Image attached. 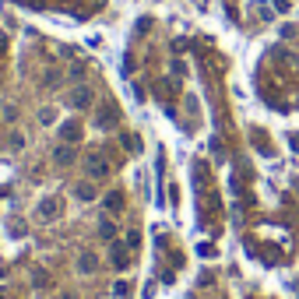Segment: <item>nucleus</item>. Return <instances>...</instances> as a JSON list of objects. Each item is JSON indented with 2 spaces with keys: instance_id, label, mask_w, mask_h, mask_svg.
Listing matches in <instances>:
<instances>
[{
  "instance_id": "nucleus-1",
  "label": "nucleus",
  "mask_w": 299,
  "mask_h": 299,
  "mask_svg": "<svg viewBox=\"0 0 299 299\" xmlns=\"http://www.w3.org/2000/svg\"><path fill=\"white\" fill-rule=\"evenodd\" d=\"M60 215H63V201L60 197H43L39 204H35V211H32V218L43 222V226H46V222H57Z\"/></svg>"
},
{
  "instance_id": "nucleus-2",
  "label": "nucleus",
  "mask_w": 299,
  "mask_h": 299,
  "mask_svg": "<svg viewBox=\"0 0 299 299\" xmlns=\"http://www.w3.org/2000/svg\"><path fill=\"white\" fill-rule=\"evenodd\" d=\"M85 173H88L92 179H106V176H109V162H106L99 152H92V155H85Z\"/></svg>"
},
{
  "instance_id": "nucleus-3",
  "label": "nucleus",
  "mask_w": 299,
  "mask_h": 299,
  "mask_svg": "<svg viewBox=\"0 0 299 299\" xmlns=\"http://www.w3.org/2000/svg\"><path fill=\"white\" fill-rule=\"evenodd\" d=\"M117 120H120L117 106H113V102H102V109L95 113V127H99V130H113V127H117Z\"/></svg>"
},
{
  "instance_id": "nucleus-4",
  "label": "nucleus",
  "mask_w": 299,
  "mask_h": 299,
  "mask_svg": "<svg viewBox=\"0 0 299 299\" xmlns=\"http://www.w3.org/2000/svg\"><path fill=\"white\" fill-rule=\"evenodd\" d=\"M109 264H113L117 271H127V239H113L109 243Z\"/></svg>"
},
{
  "instance_id": "nucleus-5",
  "label": "nucleus",
  "mask_w": 299,
  "mask_h": 299,
  "mask_svg": "<svg viewBox=\"0 0 299 299\" xmlns=\"http://www.w3.org/2000/svg\"><path fill=\"white\" fill-rule=\"evenodd\" d=\"M70 106H74V109H88V106H92V88L78 85V88H74V95H70Z\"/></svg>"
},
{
  "instance_id": "nucleus-6",
  "label": "nucleus",
  "mask_w": 299,
  "mask_h": 299,
  "mask_svg": "<svg viewBox=\"0 0 299 299\" xmlns=\"http://www.w3.org/2000/svg\"><path fill=\"white\" fill-rule=\"evenodd\" d=\"M102 208H106L109 215L123 211V194H120V190H109V194H106V201H102Z\"/></svg>"
},
{
  "instance_id": "nucleus-7",
  "label": "nucleus",
  "mask_w": 299,
  "mask_h": 299,
  "mask_svg": "<svg viewBox=\"0 0 299 299\" xmlns=\"http://www.w3.org/2000/svg\"><path fill=\"white\" fill-rule=\"evenodd\" d=\"M95 268H99V257H95V253H81V257H78V271H81V275H92Z\"/></svg>"
},
{
  "instance_id": "nucleus-8",
  "label": "nucleus",
  "mask_w": 299,
  "mask_h": 299,
  "mask_svg": "<svg viewBox=\"0 0 299 299\" xmlns=\"http://www.w3.org/2000/svg\"><path fill=\"white\" fill-rule=\"evenodd\" d=\"M53 162H57L60 169H63V166H70V162H74V148H67V144H60L57 152H53Z\"/></svg>"
},
{
  "instance_id": "nucleus-9",
  "label": "nucleus",
  "mask_w": 299,
  "mask_h": 299,
  "mask_svg": "<svg viewBox=\"0 0 299 299\" xmlns=\"http://www.w3.org/2000/svg\"><path fill=\"white\" fill-rule=\"evenodd\" d=\"M99 236L106 243H113L117 239V226H113V218H99Z\"/></svg>"
},
{
  "instance_id": "nucleus-10",
  "label": "nucleus",
  "mask_w": 299,
  "mask_h": 299,
  "mask_svg": "<svg viewBox=\"0 0 299 299\" xmlns=\"http://www.w3.org/2000/svg\"><path fill=\"white\" fill-rule=\"evenodd\" d=\"M74 197H78V201H95L99 190H95L92 183H78V186H74Z\"/></svg>"
},
{
  "instance_id": "nucleus-11",
  "label": "nucleus",
  "mask_w": 299,
  "mask_h": 299,
  "mask_svg": "<svg viewBox=\"0 0 299 299\" xmlns=\"http://www.w3.org/2000/svg\"><path fill=\"white\" fill-rule=\"evenodd\" d=\"M60 137H63V141H81V123H74V120L63 123V127H60Z\"/></svg>"
},
{
  "instance_id": "nucleus-12",
  "label": "nucleus",
  "mask_w": 299,
  "mask_h": 299,
  "mask_svg": "<svg viewBox=\"0 0 299 299\" xmlns=\"http://www.w3.org/2000/svg\"><path fill=\"white\" fill-rule=\"evenodd\" d=\"M109 292H113V299H127V292H130V282H123V278H120V282H117L113 289H109Z\"/></svg>"
},
{
  "instance_id": "nucleus-13",
  "label": "nucleus",
  "mask_w": 299,
  "mask_h": 299,
  "mask_svg": "<svg viewBox=\"0 0 299 299\" xmlns=\"http://www.w3.org/2000/svg\"><path fill=\"white\" fill-rule=\"evenodd\" d=\"M39 120H43L46 127H50V123H57V109H50V106H46L43 113H39Z\"/></svg>"
},
{
  "instance_id": "nucleus-14",
  "label": "nucleus",
  "mask_w": 299,
  "mask_h": 299,
  "mask_svg": "<svg viewBox=\"0 0 299 299\" xmlns=\"http://www.w3.org/2000/svg\"><path fill=\"white\" fill-rule=\"evenodd\" d=\"M11 148H14V152H21V148H25V134L14 130V134H11Z\"/></svg>"
},
{
  "instance_id": "nucleus-15",
  "label": "nucleus",
  "mask_w": 299,
  "mask_h": 299,
  "mask_svg": "<svg viewBox=\"0 0 299 299\" xmlns=\"http://www.w3.org/2000/svg\"><path fill=\"white\" fill-rule=\"evenodd\" d=\"M11 236H25V222H21V218H18V222L11 218Z\"/></svg>"
},
{
  "instance_id": "nucleus-16",
  "label": "nucleus",
  "mask_w": 299,
  "mask_h": 299,
  "mask_svg": "<svg viewBox=\"0 0 299 299\" xmlns=\"http://www.w3.org/2000/svg\"><path fill=\"white\" fill-rule=\"evenodd\" d=\"M60 299H74V296H60Z\"/></svg>"
},
{
  "instance_id": "nucleus-17",
  "label": "nucleus",
  "mask_w": 299,
  "mask_h": 299,
  "mask_svg": "<svg viewBox=\"0 0 299 299\" xmlns=\"http://www.w3.org/2000/svg\"><path fill=\"white\" fill-rule=\"evenodd\" d=\"M0 299H4V292H0Z\"/></svg>"
}]
</instances>
